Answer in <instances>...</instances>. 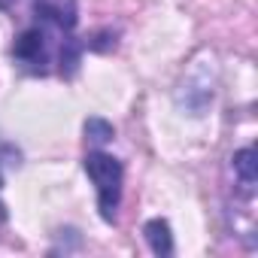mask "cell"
Instances as JSON below:
<instances>
[{"label": "cell", "instance_id": "1", "mask_svg": "<svg viewBox=\"0 0 258 258\" xmlns=\"http://www.w3.org/2000/svg\"><path fill=\"white\" fill-rule=\"evenodd\" d=\"M82 167L88 173V179L94 182L97 188V210H100V219L103 222H115L118 216V204H121V185H124V167L118 158L94 149L82 158Z\"/></svg>", "mask_w": 258, "mask_h": 258}, {"label": "cell", "instance_id": "2", "mask_svg": "<svg viewBox=\"0 0 258 258\" xmlns=\"http://www.w3.org/2000/svg\"><path fill=\"white\" fill-rule=\"evenodd\" d=\"M13 58L34 76H46L49 73V43H46V31L43 25H31L25 28L16 43H13Z\"/></svg>", "mask_w": 258, "mask_h": 258}, {"label": "cell", "instance_id": "3", "mask_svg": "<svg viewBox=\"0 0 258 258\" xmlns=\"http://www.w3.org/2000/svg\"><path fill=\"white\" fill-rule=\"evenodd\" d=\"M34 16L43 28H55L61 37L73 34L79 22L76 0H34Z\"/></svg>", "mask_w": 258, "mask_h": 258}, {"label": "cell", "instance_id": "4", "mask_svg": "<svg viewBox=\"0 0 258 258\" xmlns=\"http://www.w3.org/2000/svg\"><path fill=\"white\" fill-rule=\"evenodd\" d=\"M143 237H146L149 249H152L158 258L173 255V234H170L167 219H149V222L143 225Z\"/></svg>", "mask_w": 258, "mask_h": 258}, {"label": "cell", "instance_id": "5", "mask_svg": "<svg viewBox=\"0 0 258 258\" xmlns=\"http://www.w3.org/2000/svg\"><path fill=\"white\" fill-rule=\"evenodd\" d=\"M231 164H234V173H237L240 185H243L246 191H252L255 182H258V155H255V149H252V146L237 149L234 158H231Z\"/></svg>", "mask_w": 258, "mask_h": 258}, {"label": "cell", "instance_id": "6", "mask_svg": "<svg viewBox=\"0 0 258 258\" xmlns=\"http://www.w3.org/2000/svg\"><path fill=\"white\" fill-rule=\"evenodd\" d=\"M82 134H85V140L91 143V146H106L112 137H115V127L106 121V118H100V115H91V118H85V124H82Z\"/></svg>", "mask_w": 258, "mask_h": 258}, {"label": "cell", "instance_id": "7", "mask_svg": "<svg viewBox=\"0 0 258 258\" xmlns=\"http://www.w3.org/2000/svg\"><path fill=\"white\" fill-rule=\"evenodd\" d=\"M13 4H16V0H0V10H10Z\"/></svg>", "mask_w": 258, "mask_h": 258}]
</instances>
